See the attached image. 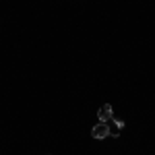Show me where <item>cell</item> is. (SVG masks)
I'll return each instance as SVG.
<instances>
[{
	"mask_svg": "<svg viewBox=\"0 0 155 155\" xmlns=\"http://www.w3.org/2000/svg\"><path fill=\"white\" fill-rule=\"evenodd\" d=\"M110 134H112V128L107 126V122H99V124H95L91 128V137L93 139H106Z\"/></svg>",
	"mask_w": 155,
	"mask_h": 155,
	"instance_id": "cell-1",
	"label": "cell"
},
{
	"mask_svg": "<svg viewBox=\"0 0 155 155\" xmlns=\"http://www.w3.org/2000/svg\"><path fill=\"white\" fill-rule=\"evenodd\" d=\"M97 118L99 122H107V120L114 118V114H112V106L110 104H104V106L99 107V112H97Z\"/></svg>",
	"mask_w": 155,
	"mask_h": 155,
	"instance_id": "cell-2",
	"label": "cell"
},
{
	"mask_svg": "<svg viewBox=\"0 0 155 155\" xmlns=\"http://www.w3.org/2000/svg\"><path fill=\"white\" fill-rule=\"evenodd\" d=\"M112 122H114V126H116V128H124V122H122V120L112 118Z\"/></svg>",
	"mask_w": 155,
	"mask_h": 155,
	"instance_id": "cell-3",
	"label": "cell"
}]
</instances>
